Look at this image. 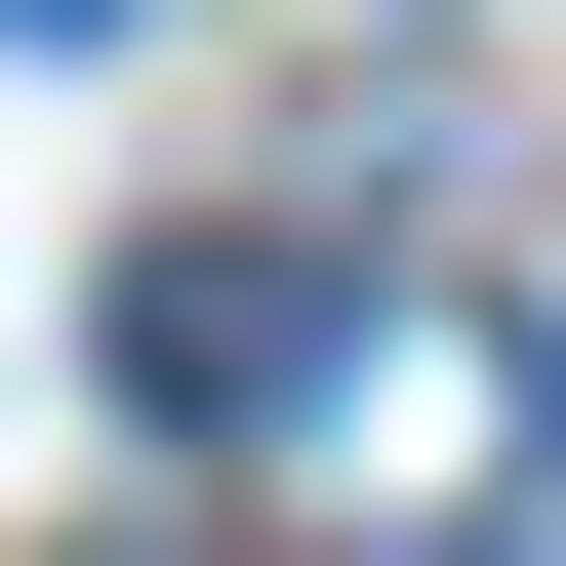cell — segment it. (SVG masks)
<instances>
[{
	"mask_svg": "<svg viewBox=\"0 0 566 566\" xmlns=\"http://www.w3.org/2000/svg\"><path fill=\"white\" fill-rule=\"evenodd\" d=\"M324 365H365V283H324V243H122V405H163V446H283Z\"/></svg>",
	"mask_w": 566,
	"mask_h": 566,
	"instance_id": "cell-1",
	"label": "cell"
},
{
	"mask_svg": "<svg viewBox=\"0 0 566 566\" xmlns=\"http://www.w3.org/2000/svg\"><path fill=\"white\" fill-rule=\"evenodd\" d=\"M0 41H122V0H0Z\"/></svg>",
	"mask_w": 566,
	"mask_h": 566,
	"instance_id": "cell-2",
	"label": "cell"
}]
</instances>
